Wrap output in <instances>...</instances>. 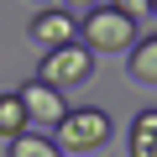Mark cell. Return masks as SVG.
<instances>
[{
	"label": "cell",
	"instance_id": "cell-1",
	"mask_svg": "<svg viewBox=\"0 0 157 157\" xmlns=\"http://www.w3.org/2000/svg\"><path fill=\"white\" fill-rule=\"evenodd\" d=\"M78 42L89 52H126V47H136V21L110 11V6H94L78 21Z\"/></svg>",
	"mask_w": 157,
	"mask_h": 157
},
{
	"label": "cell",
	"instance_id": "cell-2",
	"mask_svg": "<svg viewBox=\"0 0 157 157\" xmlns=\"http://www.w3.org/2000/svg\"><path fill=\"white\" fill-rule=\"evenodd\" d=\"M52 141H58V152H94L110 141V115L105 110H68L63 126L52 131Z\"/></svg>",
	"mask_w": 157,
	"mask_h": 157
},
{
	"label": "cell",
	"instance_id": "cell-3",
	"mask_svg": "<svg viewBox=\"0 0 157 157\" xmlns=\"http://www.w3.org/2000/svg\"><path fill=\"white\" fill-rule=\"evenodd\" d=\"M42 84H52V89H68V84H89L94 78V52L84 47V42H68V47H58V52H42Z\"/></svg>",
	"mask_w": 157,
	"mask_h": 157
},
{
	"label": "cell",
	"instance_id": "cell-4",
	"mask_svg": "<svg viewBox=\"0 0 157 157\" xmlns=\"http://www.w3.org/2000/svg\"><path fill=\"white\" fill-rule=\"evenodd\" d=\"M16 100L26 105V126H37V131H58V126H63V115H68V100H63L52 84H42V78L21 84V89H16Z\"/></svg>",
	"mask_w": 157,
	"mask_h": 157
},
{
	"label": "cell",
	"instance_id": "cell-5",
	"mask_svg": "<svg viewBox=\"0 0 157 157\" xmlns=\"http://www.w3.org/2000/svg\"><path fill=\"white\" fill-rule=\"evenodd\" d=\"M32 42H37L42 52H58V47L78 42V21H73L68 11H42V16L32 21Z\"/></svg>",
	"mask_w": 157,
	"mask_h": 157
},
{
	"label": "cell",
	"instance_id": "cell-6",
	"mask_svg": "<svg viewBox=\"0 0 157 157\" xmlns=\"http://www.w3.org/2000/svg\"><path fill=\"white\" fill-rule=\"evenodd\" d=\"M131 157H157V110H141L131 121Z\"/></svg>",
	"mask_w": 157,
	"mask_h": 157
},
{
	"label": "cell",
	"instance_id": "cell-7",
	"mask_svg": "<svg viewBox=\"0 0 157 157\" xmlns=\"http://www.w3.org/2000/svg\"><path fill=\"white\" fill-rule=\"evenodd\" d=\"M32 126H26V105L16 100V94H0V141H16V136H26Z\"/></svg>",
	"mask_w": 157,
	"mask_h": 157
},
{
	"label": "cell",
	"instance_id": "cell-8",
	"mask_svg": "<svg viewBox=\"0 0 157 157\" xmlns=\"http://www.w3.org/2000/svg\"><path fill=\"white\" fill-rule=\"evenodd\" d=\"M131 73L141 84H157V37H147V42L131 47Z\"/></svg>",
	"mask_w": 157,
	"mask_h": 157
},
{
	"label": "cell",
	"instance_id": "cell-9",
	"mask_svg": "<svg viewBox=\"0 0 157 157\" xmlns=\"http://www.w3.org/2000/svg\"><path fill=\"white\" fill-rule=\"evenodd\" d=\"M11 157H63V152H58V141H47L42 131H26V136L11 141Z\"/></svg>",
	"mask_w": 157,
	"mask_h": 157
},
{
	"label": "cell",
	"instance_id": "cell-10",
	"mask_svg": "<svg viewBox=\"0 0 157 157\" xmlns=\"http://www.w3.org/2000/svg\"><path fill=\"white\" fill-rule=\"evenodd\" d=\"M110 11H121V16L141 21V16H152V0H110Z\"/></svg>",
	"mask_w": 157,
	"mask_h": 157
},
{
	"label": "cell",
	"instance_id": "cell-11",
	"mask_svg": "<svg viewBox=\"0 0 157 157\" xmlns=\"http://www.w3.org/2000/svg\"><path fill=\"white\" fill-rule=\"evenodd\" d=\"M68 6H78V11H94V0H68Z\"/></svg>",
	"mask_w": 157,
	"mask_h": 157
},
{
	"label": "cell",
	"instance_id": "cell-12",
	"mask_svg": "<svg viewBox=\"0 0 157 157\" xmlns=\"http://www.w3.org/2000/svg\"><path fill=\"white\" fill-rule=\"evenodd\" d=\"M152 16H157V0H152Z\"/></svg>",
	"mask_w": 157,
	"mask_h": 157
}]
</instances>
